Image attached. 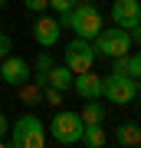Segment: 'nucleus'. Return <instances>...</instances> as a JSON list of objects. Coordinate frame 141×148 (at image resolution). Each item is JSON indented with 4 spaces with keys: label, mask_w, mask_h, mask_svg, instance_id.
Instances as JSON below:
<instances>
[{
    "label": "nucleus",
    "mask_w": 141,
    "mask_h": 148,
    "mask_svg": "<svg viewBox=\"0 0 141 148\" xmlns=\"http://www.w3.org/2000/svg\"><path fill=\"white\" fill-rule=\"evenodd\" d=\"M95 46H92V40H85V36H76L72 43L66 46V66L72 69V73H85V69H92L95 66Z\"/></svg>",
    "instance_id": "6"
},
{
    "label": "nucleus",
    "mask_w": 141,
    "mask_h": 148,
    "mask_svg": "<svg viewBox=\"0 0 141 148\" xmlns=\"http://www.w3.org/2000/svg\"><path fill=\"white\" fill-rule=\"evenodd\" d=\"M49 66H52L49 53H40V59H36V73H49Z\"/></svg>",
    "instance_id": "21"
},
{
    "label": "nucleus",
    "mask_w": 141,
    "mask_h": 148,
    "mask_svg": "<svg viewBox=\"0 0 141 148\" xmlns=\"http://www.w3.org/2000/svg\"><path fill=\"white\" fill-rule=\"evenodd\" d=\"M10 145L13 148H43L46 145V122L40 115H20L10 125Z\"/></svg>",
    "instance_id": "2"
},
{
    "label": "nucleus",
    "mask_w": 141,
    "mask_h": 148,
    "mask_svg": "<svg viewBox=\"0 0 141 148\" xmlns=\"http://www.w3.org/2000/svg\"><path fill=\"white\" fill-rule=\"evenodd\" d=\"M43 102H49V106H63V92L52 89V86H46V89H43Z\"/></svg>",
    "instance_id": "16"
},
{
    "label": "nucleus",
    "mask_w": 141,
    "mask_h": 148,
    "mask_svg": "<svg viewBox=\"0 0 141 148\" xmlns=\"http://www.w3.org/2000/svg\"><path fill=\"white\" fill-rule=\"evenodd\" d=\"M10 49H13V40L7 36V33H0V59H3V56H10Z\"/></svg>",
    "instance_id": "20"
},
{
    "label": "nucleus",
    "mask_w": 141,
    "mask_h": 148,
    "mask_svg": "<svg viewBox=\"0 0 141 148\" xmlns=\"http://www.w3.org/2000/svg\"><path fill=\"white\" fill-rule=\"evenodd\" d=\"M0 7H3V0H0Z\"/></svg>",
    "instance_id": "25"
},
{
    "label": "nucleus",
    "mask_w": 141,
    "mask_h": 148,
    "mask_svg": "<svg viewBox=\"0 0 141 148\" xmlns=\"http://www.w3.org/2000/svg\"><path fill=\"white\" fill-rule=\"evenodd\" d=\"M128 33H131V40H135V43H141V23H135Z\"/></svg>",
    "instance_id": "23"
},
{
    "label": "nucleus",
    "mask_w": 141,
    "mask_h": 148,
    "mask_svg": "<svg viewBox=\"0 0 141 148\" xmlns=\"http://www.w3.org/2000/svg\"><path fill=\"white\" fill-rule=\"evenodd\" d=\"M7 128H10V122H7V115L0 112V145H3V138H7Z\"/></svg>",
    "instance_id": "22"
},
{
    "label": "nucleus",
    "mask_w": 141,
    "mask_h": 148,
    "mask_svg": "<svg viewBox=\"0 0 141 148\" xmlns=\"http://www.w3.org/2000/svg\"><path fill=\"white\" fill-rule=\"evenodd\" d=\"M105 122H92V125H82V138L79 142L82 145H89V148H102L105 145Z\"/></svg>",
    "instance_id": "12"
},
{
    "label": "nucleus",
    "mask_w": 141,
    "mask_h": 148,
    "mask_svg": "<svg viewBox=\"0 0 141 148\" xmlns=\"http://www.w3.org/2000/svg\"><path fill=\"white\" fill-rule=\"evenodd\" d=\"M20 102H23V106H40V102H43V89L36 82H23L20 86Z\"/></svg>",
    "instance_id": "15"
},
{
    "label": "nucleus",
    "mask_w": 141,
    "mask_h": 148,
    "mask_svg": "<svg viewBox=\"0 0 141 148\" xmlns=\"http://www.w3.org/2000/svg\"><path fill=\"white\" fill-rule=\"evenodd\" d=\"M92 46H95V56H105V59L125 56V53H131V33L121 27H102L92 36Z\"/></svg>",
    "instance_id": "3"
},
{
    "label": "nucleus",
    "mask_w": 141,
    "mask_h": 148,
    "mask_svg": "<svg viewBox=\"0 0 141 148\" xmlns=\"http://www.w3.org/2000/svg\"><path fill=\"white\" fill-rule=\"evenodd\" d=\"M138 99H141V89H138Z\"/></svg>",
    "instance_id": "24"
},
{
    "label": "nucleus",
    "mask_w": 141,
    "mask_h": 148,
    "mask_svg": "<svg viewBox=\"0 0 141 148\" xmlns=\"http://www.w3.org/2000/svg\"><path fill=\"white\" fill-rule=\"evenodd\" d=\"M128 59H131V76L141 79V49H138V53H128Z\"/></svg>",
    "instance_id": "19"
},
{
    "label": "nucleus",
    "mask_w": 141,
    "mask_h": 148,
    "mask_svg": "<svg viewBox=\"0 0 141 148\" xmlns=\"http://www.w3.org/2000/svg\"><path fill=\"white\" fill-rule=\"evenodd\" d=\"M82 125H85V122H82V115H79V112L59 109L46 128L52 132V142H59V145H76L79 138H82Z\"/></svg>",
    "instance_id": "4"
},
{
    "label": "nucleus",
    "mask_w": 141,
    "mask_h": 148,
    "mask_svg": "<svg viewBox=\"0 0 141 148\" xmlns=\"http://www.w3.org/2000/svg\"><path fill=\"white\" fill-rule=\"evenodd\" d=\"M72 89L82 95V99H102V76L85 69V73H76L72 76Z\"/></svg>",
    "instance_id": "10"
},
{
    "label": "nucleus",
    "mask_w": 141,
    "mask_h": 148,
    "mask_svg": "<svg viewBox=\"0 0 141 148\" xmlns=\"http://www.w3.org/2000/svg\"><path fill=\"white\" fill-rule=\"evenodd\" d=\"M72 69H69L66 63L63 66H49V73H46V86H52V89H59V92H66V89H72Z\"/></svg>",
    "instance_id": "11"
},
{
    "label": "nucleus",
    "mask_w": 141,
    "mask_h": 148,
    "mask_svg": "<svg viewBox=\"0 0 141 148\" xmlns=\"http://www.w3.org/2000/svg\"><path fill=\"white\" fill-rule=\"evenodd\" d=\"M59 33H63L59 20H52L46 10L36 13V20H33V36H36L40 46H56V43H59Z\"/></svg>",
    "instance_id": "8"
},
{
    "label": "nucleus",
    "mask_w": 141,
    "mask_h": 148,
    "mask_svg": "<svg viewBox=\"0 0 141 148\" xmlns=\"http://www.w3.org/2000/svg\"><path fill=\"white\" fill-rule=\"evenodd\" d=\"M59 16H63L59 27H69L76 36H85V40H92L95 33L105 27V20H102V13H99L95 3H76L72 10H66V13H59Z\"/></svg>",
    "instance_id": "1"
},
{
    "label": "nucleus",
    "mask_w": 141,
    "mask_h": 148,
    "mask_svg": "<svg viewBox=\"0 0 141 148\" xmlns=\"http://www.w3.org/2000/svg\"><path fill=\"white\" fill-rule=\"evenodd\" d=\"M0 79L7 86H23L30 82V63L20 56H3V63H0Z\"/></svg>",
    "instance_id": "9"
},
{
    "label": "nucleus",
    "mask_w": 141,
    "mask_h": 148,
    "mask_svg": "<svg viewBox=\"0 0 141 148\" xmlns=\"http://www.w3.org/2000/svg\"><path fill=\"white\" fill-rule=\"evenodd\" d=\"M79 115H82L85 125H92V122H105V106L99 99H85V106L79 109Z\"/></svg>",
    "instance_id": "14"
},
{
    "label": "nucleus",
    "mask_w": 141,
    "mask_h": 148,
    "mask_svg": "<svg viewBox=\"0 0 141 148\" xmlns=\"http://www.w3.org/2000/svg\"><path fill=\"white\" fill-rule=\"evenodd\" d=\"M115 142L118 145H141V125L138 122H121V125L115 128Z\"/></svg>",
    "instance_id": "13"
},
{
    "label": "nucleus",
    "mask_w": 141,
    "mask_h": 148,
    "mask_svg": "<svg viewBox=\"0 0 141 148\" xmlns=\"http://www.w3.org/2000/svg\"><path fill=\"white\" fill-rule=\"evenodd\" d=\"M102 95L112 102V106H128V102L138 99V79H135V76L112 73V76L102 79Z\"/></svg>",
    "instance_id": "5"
},
{
    "label": "nucleus",
    "mask_w": 141,
    "mask_h": 148,
    "mask_svg": "<svg viewBox=\"0 0 141 148\" xmlns=\"http://www.w3.org/2000/svg\"><path fill=\"white\" fill-rule=\"evenodd\" d=\"M112 20L121 30H131L141 23V0H112Z\"/></svg>",
    "instance_id": "7"
},
{
    "label": "nucleus",
    "mask_w": 141,
    "mask_h": 148,
    "mask_svg": "<svg viewBox=\"0 0 141 148\" xmlns=\"http://www.w3.org/2000/svg\"><path fill=\"white\" fill-rule=\"evenodd\" d=\"M23 7L33 13H43V10H49V0H23Z\"/></svg>",
    "instance_id": "17"
},
{
    "label": "nucleus",
    "mask_w": 141,
    "mask_h": 148,
    "mask_svg": "<svg viewBox=\"0 0 141 148\" xmlns=\"http://www.w3.org/2000/svg\"><path fill=\"white\" fill-rule=\"evenodd\" d=\"M76 3H79V0H49V7H52L56 13H66V10H72Z\"/></svg>",
    "instance_id": "18"
}]
</instances>
